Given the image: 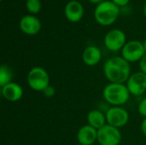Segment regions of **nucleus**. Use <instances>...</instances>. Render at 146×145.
<instances>
[{
  "label": "nucleus",
  "instance_id": "obj_1",
  "mask_svg": "<svg viewBox=\"0 0 146 145\" xmlns=\"http://www.w3.org/2000/svg\"><path fill=\"white\" fill-rule=\"evenodd\" d=\"M104 73L111 83L123 84L130 77V63L122 56H115L107 60L104 65Z\"/></svg>",
  "mask_w": 146,
  "mask_h": 145
},
{
  "label": "nucleus",
  "instance_id": "obj_2",
  "mask_svg": "<svg viewBox=\"0 0 146 145\" xmlns=\"http://www.w3.org/2000/svg\"><path fill=\"white\" fill-rule=\"evenodd\" d=\"M120 14V7L111 0H105L98 4L94 9L96 21L104 26H108L115 22Z\"/></svg>",
  "mask_w": 146,
  "mask_h": 145
},
{
  "label": "nucleus",
  "instance_id": "obj_3",
  "mask_svg": "<svg viewBox=\"0 0 146 145\" xmlns=\"http://www.w3.org/2000/svg\"><path fill=\"white\" fill-rule=\"evenodd\" d=\"M103 96L104 100L110 105L121 106L128 101L130 92L124 84L110 83L104 87Z\"/></svg>",
  "mask_w": 146,
  "mask_h": 145
},
{
  "label": "nucleus",
  "instance_id": "obj_4",
  "mask_svg": "<svg viewBox=\"0 0 146 145\" xmlns=\"http://www.w3.org/2000/svg\"><path fill=\"white\" fill-rule=\"evenodd\" d=\"M27 83L35 91H43L50 85V76L47 71L41 67L33 68L27 74Z\"/></svg>",
  "mask_w": 146,
  "mask_h": 145
},
{
  "label": "nucleus",
  "instance_id": "obj_5",
  "mask_svg": "<svg viewBox=\"0 0 146 145\" xmlns=\"http://www.w3.org/2000/svg\"><path fill=\"white\" fill-rule=\"evenodd\" d=\"M145 53L143 43L139 40L127 42L121 50V56L129 63L140 61Z\"/></svg>",
  "mask_w": 146,
  "mask_h": 145
},
{
  "label": "nucleus",
  "instance_id": "obj_6",
  "mask_svg": "<svg viewBox=\"0 0 146 145\" xmlns=\"http://www.w3.org/2000/svg\"><path fill=\"white\" fill-rule=\"evenodd\" d=\"M100 145H119L121 141V133L119 128L106 124L98 130V140Z\"/></svg>",
  "mask_w": 146,
  "mask_h": 145
},
{
  "label": "nucleus",
  "instance_id": "obj_7",
  "mask_svg": "<svg viewBox=\"0 0 146 145\" xmlns=\"http://www.w3.org/2000/svg\"><path fill=\"white\" fill-rule=\"evenodd\" d=\"M104 43L105 47L110 51L121 50L127 43V37L122 30L112 29L106 33Z\"/></svg>",
  "mask_w": 146,
  "mask_h": 145
},
{
  "label": "nucleus",
  "instance_id": "obj_8",
  "mask_svg": "<svg viewBox=\"0 0 146 145\" xmlns=\"http://www.w3.org/2000/svg\"><path fill=\"white\" fill-rule=\"evenodd\" d=\"M105 115L107 124L116 128L126 126L129 121L128 112L120 106H113L112 108H110Z\"/></svg>",
  "mask_w": 146,
  "mask_h": 145
},
{
  "label": "nucleus",
  "instance_id": "obj_9",
  "mask_svg": "<svg viewBox=\"0 0 146 145\" xmlns=\"http://www.w3.org/2000/svg\"><path fill=\"white\" fill-rule=\"evenodd\" d=\"M126 85L130 94L137 97L143 95L146 91V74L141 71L131 74Z\"/></svg>",
  "mask_w": 146,
  "mask_h": 145
},
{
  "label": "nucleus",
  "instance_id": "obj_10",
  "mask_svg": "<svg viewBox=\"0 0 146 145\" xmlns=\"http://www.w3.org/2000/svg\"><path fill=\"white\" fill-rule=\"evenodd\" d=\"M21 32L27 35L33 36L38 34L42 27L40 20L33 15H26L22 16L19 22Z\"/></svg>",
  "mask_w": 146,
  "mask_h": 145
},
{
  "label": "nucleus",
  "instance_id": "obj_11",
  "mask_svg": "<svg viewBox=\"0 0 146 145\" xmlns=\"http://www.w3.org/2000/svg\"><path fill=\"white\" fill-rule=\"evenodd\" d=\"M64 15L70 22H79L84 16V7L77 0H71L67 3L64 8Z\"/></svg>",
  "mask_w": 146,
  "mask_h": 145
},
{
  "label": "nucleus",
  "instance_id": "obj_12",
  "mask_svg": "<svg viewBox=\"0 0 146 145\" xmlns=\"http://www.w3.org/2000/svg\"><path fill=\"white\" fill-rule=\"evenodd\" d=\"M77 139L80 145H92L98 140V130L90 125L83 126L80 128Z\"/></svg>",
  "mask_w": 146,
  "mask_h": 145
},
{
  "label": "nucleus",
  "instance_id": "obj_13",
  "mask_svg": "<svg viewBox=\"0 0 146 145\" xmlns=\"http://www.w3.org/2000/svg\"><path fill=\"white\" fill-rule=\"evenodd\" d=\"M1 94L4 99L9 102H17L22 97L23 90L19 84L11 82L1 87Z\"/></svg>",
  "mask_w": 146,
  "mask_h": 145
},
{
  "label": "nucleus",
  "instance_id": "obj_14",
  "mask_svg": "<svg viewBox=\"0 0 146 145\" xmlns=\"http://www.w3.org/2000/svg\"><path fill=\"white\" fill-rule=\"evenodd\" d=\"M102 58V52L101 50L94 45H90L86 47L82 54V60L83 62L90 67H93L97 65Z\"/></svg>",
  "mask_w": 146,
  "mask_h": 145
},
{
  "label": "nucleus",
  "instance_id": "obj_15",
  "mask_svg": "<svg viewBox=\"0 0 146 145\" xmlns=\"http://www.w3.org/2000/svg\"><path fill=\"white\" fill-rule=\"evenodd\" d=\"M87 121L88 125H90L97 130H99L107 123L106 115H104L103 112H101L100 110L96 109H93L89 112L87 115Z\"/></svg>",
  "mask_w": 146,
  "mask_h": 145
},
{
  "label": "nucleus",
  "instance_id": "obj_16",
  "mask_svg": "<svg viewBox=\"0 0 146 145\" xmlns=\"http://www.w3.org/2000/svg\"><path fill=\"white\" fill-rule=\"evenodd\" d=\"M13 73L8 65H2L0 67V86L3 87L9 83H11Z\"/></svg>",
  "mask_w": 146,
  "mask_h": 145
},
{
  "label": "nucleus",
  "instance_id": "obj_17",
  "mask_svg": "<svg viewBox=\"0 0 146 145\" xmlns=\"http://www.w3.org/2000/svg\"><path fill=\"white\" fill-rule=\"evenodd\" d=\"M26 8L31 15H37L41 11L42 9L41 0H27Z\"/></svg>",
  "mask_w": 146,
  "mask_h": 145
},
{
  "label": "nucleus",
  "instance_id": "obj_18",
  "mask_svg": "<svg viewBox=\"0 0 146 145\" xmlns=\"http://www.w3.org/2000/svg\"><path fill=\"white\" fill-rule=\"evenodd\" d=\"M138 111L140 115L144 116L146 118V97H145L139 104Z\"/></svg>",
  "mask_w": 146,
  "mask_h": 145
},
{
  "label": "nucleus",
  "instance_id": "obj_19",
  "mask_svg": "<svg viewBox=\"0 0 146 145\" xmlns=\"http://www.w3.org/2000/svg\"><path fill=\"white\" fill-rule=\"evenodd\" d=\"M42 92L44 93V95L46 97H54V95L56 94V90H55V88H54L53 86L49 85V86H47Z\"/></svg>",
  "mask_w": 146,
  "mask_h": 145
},
{
  "label": "nucleus",
  "instance_id": "obj_20",
  "mask_svg": "<svg viewBox=\"0 0 146 145\" xmlns=\"http://www.w3.org/2000/svg\"><path fill=\"white\" fill-rule=\"evenodd\" d=\"M139 68L141 72L146 74V53L139 61Z\"/></svg>",
  "mask_w": 146,
  "mask_h": 145
},
{
  "label": "nucleus",
  "instance_id": "obj_21",
  "mask_svg": "<svg viewBox=\"0 0 146 145\" xmlns=\"http://www.w3.org/2000/svg\"><path fill=\"white\" fill-rule=\"evenodd\" d=\"M115 4H116L118 7H124L127 5L130 2V0H111Z\"/></svg>",
  "mask_w": 146,
  "mask_h": 145
},
{
  "label": "nucleus",
  "instance_id": "obj_22",
  "mask_svg": "<svg viewBox=\"0 0 146 145\" xmlns=\"http://www.w3.org/2000/svg\"><path fill=\"white\" fill-rule=\"evenodd\" d=\"M140 127H141V131H142L143 134L146 137V118H145V119L143 120Z\"/></svg>",
  "mask_w": 146,
  "mask_h": 145
},
{
  "label": "nucleus",
  "instance_id": "obj_23",
  "mask_svg": "<svg viewBox=\"0 0 146 145\" xmlns=\"http://www.w3.org/2000/svg\"><path fill=\"white\" fill-rule=\"evenodd\" d=\"M90 3H94V4H99L100 3H102V2H104V1H105V0H88Z\"/></svg>",
  "mask_w": 146,
  "mask_h": 145
},
{
  "label": "nucleus",
  "instance_id": "obj_24",
  "mask_svg": "<svg viewBox=\"0 0 146 145\" xmlns=\"http://www.w3.org/2000/svg\"><path fill=\"white\" fill-rule=\"evenodd\" d=\"M143 12H144V15H145L146 17V2L144 4V7H143Z\"/></svg>",
  "mask_w": 146,
  "mask_h": 145
},
{
  "label": "nucleus",
  "instance_id": "obj_25",
  "mask_svg": "<svg viewBox=\"0 0 146 145\" xmlns=\"http://www.w3.org/2000/svg\"><path fill=\"white\" fill-rule=\"evenodd\" d=\"M143 44H144V48H145V52H146V38H145V40L144 41Z\"/></svg>",
  "mask_w": 146,
  "mask_h": 145
},
{
  "label": "nucleus",
  "instance_id": "obj_26",
  "mask_svg": "<svg viewBox=\"0 0 146 145\" xmlns=\"http://www.w3.org/2000/svg\"><path fill=\"white\" fill-rule=\"evenodd\" d=\"M1 1H3V0H1Z\"/></svg>",
  "mask_w": 146,
  "mask_h": 145
}]
</instances>
